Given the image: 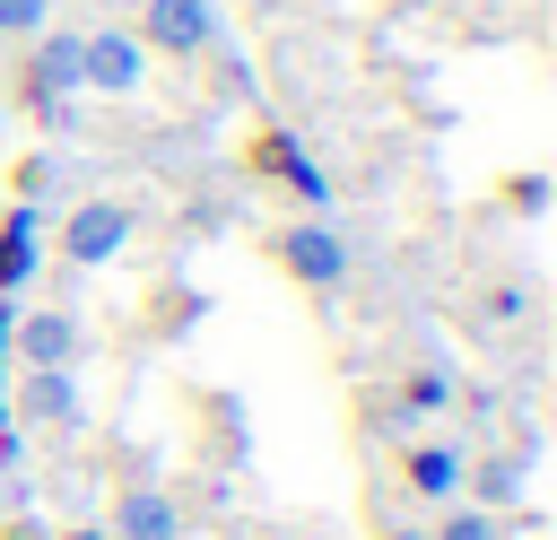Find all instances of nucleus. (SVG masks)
<instances>
[{
	"label": "nucleus",
	"instance_id": "nucleus-5",
	"mask_svg": "<svg viewBox=\"0 0 557 540\" xmlns=\"http://www.w3.org/2000/svg\"><path fill=\"white\" fill-rule=\"evenodd\" d=\"M139 44L191 61V52L218 44V9H209V0H148V9H139Z\"/></svg>",
	"mask_w": 557,
	"mask_h": 540
},
{
	"label": "nucleus",
	"instance_id": "nucleus-9",
	"mask_svg": "<svg viewBox=\"0 0 557 540\" xmlns=\"http://www.w3.org/2000/svg\"><path fill=\"white\" fill-rule=\"evenodd\" d=\"M113 540H183L174 496H157V488H122V496H113Z\"/></svg>",
	"mask_w": 557,
	"mask_h": 540
},
{
	"label": "nucleus",
	"instance_id": "nucleus-16",
	"mask_svg": "<svg viewBox=\"0 0 557 540\" xmlns=\"http://www.w3.org/2000/svg\"><path fill=\"white\" fill-rule=\"evenodd\" d=\"M435 540H496V514H444Z\"/></svg>",
	"mask_w": 557,
	"mask_h": 540
},
{
	"label": "nucleus",
	"instance_id": "nucleus-23",
	"mask_svg": "<svg viewBox=\"0 0 557 540\" xmlns=\"http://www.w3.org/2000/svg\"><path fill=\"white\" fill-rule=\"evenodd\" d=\"M0 122H9V105H0Z\"/></svg>",
	"mask_w": 557,
	"mask_h": 540
},
{
	"label": "nucleus",
	"instance_id": "nucleus-20",
	"mask_svg": "<svg viewBox=\"0 0 557 540\" xmlns=\"http://www.w3.org/2000/svg\"><path fill=\"white\" fill-rule=\"evenodd\" d=\"M392 540H426V531H392Z\"/></svg>",
	"mask_w": 557,
	"mask_h": 540
},
{
	"label": "nucleus",
	"instance_id": "nucleus-17",
	"mask_svg": "<svg viewBox=\"0 0 557 540\" xmlns=\"http://www.w3.org/2000/svg\"><path fill=\"white\" fill-rule=\"evenodd\" d=\"M505 200H513V209H522V218H540V209H548V183H540V174H522V183H513V192H505Z\"/></svg>",
	"mask_w": 557,
	"mask_h": 540
},
{
	"label": "nucleus",
	"instance_id": "nucleus-1",
	"mask_svg": "<svg viewBox=\"0 0 557 540\" xmlns=\"http://www.w3.org/2000/svg\"><path fill=\"white\" fill-rule=\"evenodd\" d=\"M17 96H26V113H35L44 131H70V96H78V35L44 26V35L26 44V78H17Z\"/></svg>",
	"mask_w": 557,
	"mask_h": 540
},
{
	"label": "nucleus",
	"instance_id": "nucleus-18",
	"mask_svg": "<svg viewBox=\"0 0 557 540\" xmlns=\"http://www.w3.org/2000/svg\"><path fill=\"white\" fill-rule=\"evenodd\" d=\"M522 305H531V287H496L487 296V322H522Z\"/></svg>",
	"mask_w": 557,
	"mask_h": 540
},
{
	"label": "nucleus",
	"instance_id": "nucleus-7",
	"mask_svg": "<svg viewBox=\"0 0 557 540\" xmlns=\"http://www.w3.org/2000/svg\"><path fill=\"white\" fill-rule=\"evenodd\" d=\"M17 418H26V427H61V435H70V427L87 418V401H78L70 366H26V375H17Z\"/></svg>",
	"mask_w": 557,
	"mask_h": 540
},
{
	"label": "nucleus",
	"instance_id": "nucleus-4",
	"mask_svg": "<svg viewBox=\"0 0 557 540\" xmlns=\"http://www.w3.org/2000/svg\"><path fill=\"white\" fill-rule=\"evenodd\" d=\"M131 226H139L131 200H78V209L61 218V261H70V270H96V261H113V253L131 244Z\"/></svg>",
	"mask_w": 557,
	"mask_h": 540
},
{
	"label": "nucleus",
	"instance_id": "nucleus-12",
	"mask_svg": "<svg viewBox=\"0 0 557 540\" xmlns=\"http://www.w3.org/2000/svg\"><path fill=\"white\" fill-rule=\"evenodd\" d=\"M522 470H531V444H522V453H496V462H479V496H487V505H513Z\"/></svg>",
	"mask_w": 557,
	"mask_h": 540
},
{
	"label": "nucleus",
	"instance_id": "nucleus-19",
	"mask_svg": "<svg viewBox=\"0 0 557 540\" xmlns=\"http://www.w3.org/2000/svg\"><path fill=\"white\" fill-rule=\"evenodd\" d=\"M70 540H113V531H70Z\"/></svg>",
	"mask_w": 557,
	"mask_h": 540
},
{
	"label": "nucleus",
	"instance_id": "nucleus-15",
	"mask_svg": "<svg viewBox=\"0 0 557 540\" xmlns=\"http://www.w3.org/2000/svg\"><path fill=\"white\" fill-rule=\"evenodd\" d=\"M52 183H61V165H52V157H26V165H17V200H44Z\"/></svg>",
	"mask_w": 557,
	"mask_h": 540
},
{
	"label": "nucleus",
	"instance_id": "nucleus-3",
	"mask_svg": "<svg viewBox=\"0 0 557 540\" xmlns=\"http://www.w3.org/2000/svg\"><path fill=\"white\" fill-rule=\"evenodd\" d=\"M139 78H148V44H139L131 26L78 35V87H96V96H139Z\"/></svg>",
	"mask_w": 557,
	"mask_h": 540
},
{
	"label": "nucleus",
	"instance_id": "nucleus-22",
	"mask_svg": "<svg viewBox=\"0 0 557 540\" xmlns=\"http://www.w3.org/2000/svg\"><path fill=\"white\" fill-rule=\"evenodd\" d=\"M0 523H9V496H0Z\"/></svg>",
	"mask_w": 557,
	"mask_h": 540
},
{
	"label": "nucleus",
	"instance_id": "nucleus-14",
	"mask_svg": "<svg viewBox=\"0 0 557 540\" xmlns=\"http://www.w3.org/2000/svg\"><path fill=\"white\" fill-rule=\"evenodd\" d=\"M400 401H409V409H444V401H453V375H444V366H418V375L400 383Z\"/></svg>",
	"mask_w": 557,
	"mask_h": 540
},
{
	"label": "nucleus",
	"instance_id": "nucleus-6",
	"mask_svg": "<svg viewBox=\"0 0 557 540\" xmlns=\"http://www.w3.org/2000/svg\"><path fill=\"white\" fill-rule=\"evenodd\" d=\"M78 348H87V331H78L70 305L17 314V331H9V357H17V366H78Z\"/></svg>",
	"mask_w": 557,
	"mask_h": 540
},
{
	"label": "nucleus",
	"instance_id": "nucleus-21",
	"mask_svg": "<svg viewBox=\"0 0 557 540\" xmlns=\"http://www.w3.org/2000/svg\"><path fill=\"white\" fill-rule=\"evenodd\" d=\"M0 375H9V340H0Z\"/></svg>",
	"mask_w": 557,
	"mask_h": 540
},
{
	"label": "nucleus",
	"instance_id": "nucleus-2",
	"mask_svg": "<svg viewBox=\"0 0 557 540\" xmlns=\"http://www.w3.org/2000/svg\"><path fill=\"white\" fill-rule=\"evenodd\" d=\"M278 270L296 287H348V235L331 218H287L278 226Z\"/></svg>",
	"mask_w": 557,
	"mask_h": 540
},
{
	"label": "nucleus",
	"instance_id": "nucleus-11",
	"mask_svg": "<svg viewBox=\"0 0 557 540\" xmlns=\"http://www.w3.org/2000/svg\"><path fill=\"white\" fill-rule=\"evenodd\" d=\"M400 470H409V488H418V496H453V488L470 479L461 444H409V462H400Z\"/></svg>",
	"mask_w": 557,
	"mask_h": 540
},
{
	"label": "nucleus",
	"instance_id": "nucleus-10",
	"mask_svg": "<svg viewBox=\"0 0 557 540\" xmlns=\"http://www.w3.org/2000/svg\"><path fill=\"white\" fill-rule=\"evenodd\" d=\"M261 165H270V174H278V183H287L305 209H331V174H322V165H313L296 139H278V131H270V139H261Z\"/></svg>",
	"mask_w": 557,
	"mask_h": 540
},
{
	"label": "nucleus",
	"instance_id": "nucleus-13",
	"mask_svg": "<svg viewBox=\"0 0 557 540\" xmlns=\"http://www.w3.org/2000/svg\"><path fill=\"white\" fill-rule=\"evenodd\" d=\"M52 26V0H0V44H35Z\"/></svg>",
	"mask_w": 557,
	"mask_h": 540
},
{
	"label": "nucleus",
	"instance_id": "nucleus-8",
	"mask_svg": "<svg viewBox=\"0 0 557 540\" xmlns=\"http://www.w3.org/2000/svg\"><path fill=\"white\" fill-rule=\"evenodd\" d=\"M35 261H44V209L17 200V209H0V296H17L35 279Z\"/></svg>",
	"mask_w": 557,
	"mask_h": 540
}]
</instances>
